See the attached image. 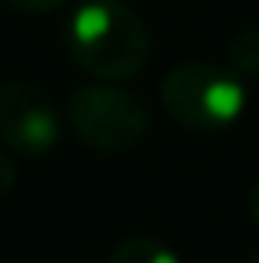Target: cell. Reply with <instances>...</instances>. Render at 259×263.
<instances>
[{
    "label": "cell",
    "instance_id": "4",
    "mask_svg": "<svg viewBox=\"0 0 259 263\" xmlns=\"http://www.w3.org/2000/svg\"><path fill=\"white\" fill-rule=\"evenodd\" d=\"M63 137V120L44 87L30 80L0 84V143L20 157H47Z\"/></svg>",
    "mask_w": 259,
    "mask_h": 263
},
{
    "label": "cell",
    "instance_id": "5",
    "mask_svg": "<svg viewBox=\"0 0 259 263\" xmlns=\"http://www.w3.org/2000/svg\"><path fill=\"white\" fill-rule=\"evenodd\" d=\"M106 263H183L176 257V250H169L166 243L153 237H126L113 247Z\"/></svg>",
    "mask_w": 259,
    "mask_h": 263
},
{
    "label": "cell",
    "instance_id": "7",
    "mask_svg": "<svg viewBox=\"0 0 259 263\" xmlns=\"http://www.w3.org/2000/svg\"><path fill=\"white\" fill-rule=\"evenodd\" d=\"M0 4L17 10V13H53L57 7H63L67 0H0Z\"/></svg>",
    "mask_w": 259,
    "mask_h": 263
},
{
    "label": "cell",
    "instance_id": "8",
    "mask_svg": "<svg viewBox=\"0 0 259 263\" xmlns=\"http://www.w3.org/2000/svg\"><path fill=\"white\" fill-rule=\"evenodd\" d=\"M13 183H17V167H13V160L0 150V200L13 190Z\"/></svg>",
    "mask_w": 259,
    "mask_h": 263
},
{
    "label": "cell",
    "instance_id": "2",
    "mask_svg": "<svg viewBox=\"0 0 259 263\" xmlns=\"http://www.w3.org/2000/svg\"><path fill=\"white\" fill-rule=\"evenodd\" d=\"M163 110L173 117L180 127L196 134H216L240 123L246 114V80L229 67L200 64L189 60L180 64L163 77L160 84Z\"/></svg>",
    "mask_w": 259,
    "mask_h": 263
},
{
    "label": "cell",
    "instance_id": "10",
    "mask_svg": "<svg viewBox=\"0 0 259 263\" xmlns=\"http://www.w3.org/2000/svg\"><path fill=\"white\" fill-rule=\"evenodd\" d=\"M246 263H259V253H253V257H249V260H246Z\"/></svg>",
    "mask_w": 259,
    "mask_h": 263
},
{
    "label": "cell",
    "instance_id": "6",
    "mask_svg": "<svg viewBox=\"0 0 259 263\" xmlns=\"http://www.w3.org/2000/svg\"><path fill=\"white\" fill-rule=\"evenodd\" d=\"M226 67L236 70L243 80H259V27H246L229 40Z\"/></svg>",
    "mask_w": 259,
    "mask_h": 263
},
{
    "label": "cell",
    "instance_id": "1",
    "mask_svg": "<svg viewBox=\"0 0 259 263\" xmlns=\"http://www.w3.org/2000/svg\"><path fill=\"white\" fill-rule=\"evenodd\" d=\"M70 60L97 80H130L149 53V33L123 0H83L63 24Z\"/></svg>",
    "mask_w": 259,
    "mask_h": 263
},
{
    "label": "cell",
    "instance_id": "3",
    "mask_svg": "<svg viewBox=\"0 0 259 263\" xmlns=\"http://www.w3.org/2000/svg\"><path fill=\"white\" fill-rule=\"evenodd\" d=\"M67 120L87 147L100 154H126L149 134V114L117 80H100L73 90Z\"/></svg>",
    "mask_w": 259,
    "mask_h": 263
},
{
    "label": "cell",
    "instance_id": "9",
    "mask_svg": "<svg viewBox=\"0 0 259 263\" xmlns=\"http://www.w3.org/2000/svg\"><path fill=\"white\" fill-rule=\"evenodd\" d=\"M249 213H253V220L259 227V180L253 183V190H249Z\"/></svg>",
    "mask_w": 259,
    "mask_h": 263
}]
</instances>
